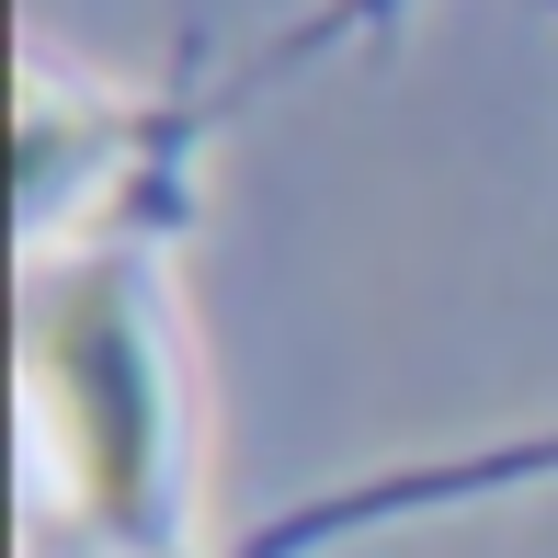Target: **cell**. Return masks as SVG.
<instances>
[{"label":"cell","instance_id":"obj_1","mask_svg":"<svg viewBox=\"0 0 558 558\" xmlns=\"http://www.w3.org/2000/svg\"><path fill=\"white\" fill-rule=\"evenodd\" d=\"M35 411L69 456V490L104 524H148L160 501V365L114 274L35 296Z\"/></svg>","mask_w":558,"mask_h":558}]
</instances>
